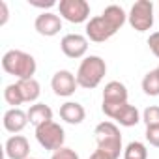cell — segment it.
<instances>
[{
    "mask_svg": "<svg viewBox=\"0 0 159 159\" xmlns=\"http://www.w3.org/2000/svg\"><path fill=\"white\" fill-rule=\"evenodd\" d=\"M125 21L127 13L124 11V8L111 4L101 11V15H96L86 23V38L94 43H103L111 39L125 25Z\"/></svg>",
    "mask_w": 159,
    "mask_h": 159,
    "instance_id": "1",
    "label": "cell"
},
{
    "mask_svg": "<svg viewBox=\"0 0 159 159\" xmlns=\"http://www.w3.org/2000/svg\"><path fill=\"white\" fill-rule=\"evenodd\" d=\"M94 139H96V152L101 153L107 159H120V152H122V133L120 127L107 120L96 125L94 129Z\"/></svg>",
    "mask_w": 159,
    "mask_h": 159,
    "instance_id": "2",
    "label": "cell"
},
{
    "mask_svg": "<svg viewBox=\"0 0 159 159\" xmlns=\"http://www.w3.org/2000/svg\"><path fill=\"white\" fill-rule=\"evenodd\" d=\"M2 69L8 75H13L17 81H23V79H34L38 64L30 52L11 49L2 56Z\"/></svg>",
    "mask_w": 159,
    "mask_h": 159,
    "instance_id": "3",
    "label": "cell"
},
{
    "mask_svg": "<svg viewBox=\"0 0 159 159\" xmlns=\"http://www.w3.org/2000/svg\"><path fill=\"white\" fill-rule=\"evenodd\" d=\"M105 75H107L105 60L98 54H90V56L83 58L81 66L77 69V83L84 90H94L99 86Z\"/></svg>",
    "mask_w": 159,
    "mask_h": 159,
    "instance_id": "4",
    "label": "cell"
},
{
    "mask_svg": "<svg viewBox=\"0 0 159 159\" xmlns=\"http://www.w3.org/2000/svg\"><path fill=\"white\" fill-rule=\"evenodd\" d=\"M36 139H38L41 148H45L49 152H56V150L64 148L66 131L60 124L51 120V122H45V124L36 127Z\"/></svg>",
    "mask_w": 159,
    "mask_h": 159,
    "instance_id": "5",
    "label": "cell"
},
{
    "mask_svg": "<svg viewBox=\"0 0 159 159\" xmlns=\"http://www.w3.org/2000/svg\"><path fill=\"white\" fill-rule=\"evenodd\" d=\"M127 23L137 32H146L153 26V2L150 0H137L131 6Z\"/></svg>",
    "mask_w": 159,
    "mask_h": 159,
    "instance_id": "6",
    "label": "cell"
},
{
    "mask_svg": "<svg viewBox=\"0 0 159 159\" xmlns=\"http://www.w3.org/2000/svg\"><path fill=\"white\" fill-rule=\"evenodd\" d=\"M58 11H60V17L64 21L73 23V25L88 23L92 19L90 17V4L86 0H60Z\"/></svg>",
    "mask_w": 159,
    "mask_h": 159,
    "instance_id": "7",
    "label": "cell"
},
{
    "mask_svg": "<svg viewBox=\"0 0 159 159\" xmlns=\"http://www.w3.org/2000/svg\"><path fill=\"white\" fill-rule=\"evenodd\" d=\"M101 111L105 112V116H109L111 120H114L116 124L124 125V127H133L137 125L142 116L139 112V109L135 105L129 103H120V105H101Z\"/></svg>",
    "mask_w": 159,
    "mask_h": 159,
    "instance_id": "8",
    "label": "cell"
},
{
    "mask_svg": "<svg viewBox=\"0 0 159 159\" xmlns=\"http://www.w3.org/2000/svg\"><path fill=\"white\" fill-rule=\"evenodd\" d=\"M51 88L56 96L60 98H69L75 94V90L79 88L77 83V75H73L69 69H60L52 75L51 79Z\"/></svg>",
    "mask_w": 159,
    "mask_h": 159,
    "instance_id": "9",
    "label": "cell"
},
{
    "mask_svg": "<svg viewBox=\"0 0 159 159\" xmlns=\"http://www.w3.org/2000/svg\"><path fill=\"white\" fill-rule=\"evenodd\" d=\"M60 49L67 58H86L88 52V38L83 34H66L60 41Z\"/></svg>",
    "mask_w": 159,
    "mask_h": 159,
    "instance_id": "10",
    "label": "cell"
},
{
    "mask_svg": "<svg viewBox=\"0 0 159 159\" xmlns=\"http://www.w3.org/2000/svg\"><path fill=\"white\" fill-rule=\"evenodd\" d=\"M34 28L39 36L52 38V36L60 34V30H62V17L56 13H51V11H41L34 21Z\"/></svg>",
    "mask_w": 159,
    "mask_h": 159,
    "instance_id": "11",
    "label": "cell"
},
{
    "mask_svg": "<svg viewBox=\"0 0 159 159\" xmlns=\"http://www.w3.org/2000/svg\"><path fill=\"white\" fill-rule=\"evenodd\" d=\"M6 157L8 159H28L30 157V142L23 135H11L6 140Z\"/></svg>",
    "mask_w": 159,
    "mask_h": 159,
    "instance_id": "12",
    "label": "cell"
},
{
    "mask_svg": "<svg viewBox=\"0 0 159 159\" xmlns=\"http://www.w3.org/2000/svg\"><path fill=\"white\" fill-rule=\"evenodd\" d=\"M129 92L124 83L120 81H111L103 88V105H120V103H129L127 101Z\"/></svg>",
    "mask_w": 159,
    "mask_h": 159,
    "instance_id": "13",
    "label": "cell"
},
{
    "mask_svg": "<svg viewBox=\"0 0 159 159\" xmlns=\"http://www.w3.org/2000/svg\"><path fill=\"white\" fill-rule=\"evenodd\" d=\"M4 129L6 131H10V133H13V135H17V133H21L30 122H28V114H26V111H23V109H8L6 112H4Z\"/></svg>",
    "mask_w": 159,
    "mask_h": 159,
    "instance_id": "14",
    "label": "cell"
},
{
    "mask_svg": "<svg viewBox=\"0 0 159 159\" xmlns=\"http://www.w3.org/2000/svg\"><path fill=\"white\" fill-rule=\"evenodd\" d=\"M60 118L71 125H79L83 124L86 118V111L81 103L77 101H66L64 105H60Z\"/></svg>",
    "mask_w": 159,
    "mask_h": 159,
    "instance_id": "15",
    "label": "cell"
},
{
    "mask_svg": "<svg viewBox=\"0 0 159 159\" xmlns=\"http://www.w3.org/2000/svg\"><path fill=\"white\" fill-rule=\"evenodd\" d=\"M26 114H28V122L34 127H38V125L52 120V109L49 105H45V103H34V105H30V109L26 111Z\"/></svg>",
    "mask_w": 159,
    "mask_h": 159,
    "instance_id": "16",
    "label": "cell"
},
{
    "mask_svg": "<svg viewBox=\"0 0 159 159\" xmlns=\"http://www.w3.org/2000/svg\"><path fill=\"white\" fill-rule=\"evenodd\" d=\"M17 84L21 88L25 103H34L41 96V86H39V83L36 79H23V81H17Z\"/></svg>",
    "mask_w": 159,
    "mask_h": 159,
    "instance_id": "17",
    "label": "cell"
},
{
    "mask_svg": "<svg viewBox=\"0 0 159 159\" xmlns=\"http://www.w3.org/2000/svg\"><path fill=\"white\" fill-rule=\"evenodd\" d=\"M142 90L150 98H157L159 96V71H157V67L152 69V71H148L144 75V79H142Z\"/></svg>",
    "mask_w": 159,
    "mask_h": 159,
    "instance_id": "18",
    "label": "cell"
},
{
    "mask_svg": "<svg viewBox=\"0 0 159 159\" xmlns=\"http://www.w3.org/2000/svg\"><path fill=\"white\" fill-rule=\"evenodd\" d=\"M124 159H148V148L146 144L133 140L124 148Z\"/></svg>",
    "mask_w": 159,
    "mask_h": 159,
    "instance_id": "19",
    "label": "cell"
},
{
    "mask_svg": "<svg viewBox=\"0 0 159 159\" xmlns=\"http://www.w3.org/2000/svg\"><path fill=\"white\" fill-rule=\"evenodd\" d=\"M4 99H6L8 105H11V109H17L19 105L25 103L23 94H21V88H19L17 83H11V84L6 86V90H4Z\"/></svg>",
    "mask_w": 159,
    "mask_h": 159,
    "instance_id": "20",
    "label": "cell"
},
{
    "mask_svg": "<svg viewBox=\"0 0 159 159\" xmlns=\"http://www.w3.org/2000/svg\"><path fill=\"white\" fill-rule=\"evenodd\" d=\"M142 122L146 124V127H155V125H159V107H157V105L146 107L144 112H142Z\"/></svg>",
    "mask_w": 159,
    "mask_h": 159,
    "instance_id": "21",
    "label": "cell"
},
{
    "mask_svg": "<svg viewBox=\"0 0 159 159\" xmlns=\"http://www.w3.org/2000/svg\"><path fill=\"white\" fill-rule=\"evenodd\" d=\"M51 159H79V153H77L73 148H67V146H64V148H60V150L52 152Z\"/></svg>",
    "mask_w": 159,
    "mask_h": 159,
    "instance_id": "22",
    "label": "cell"
},
{
    "mask_svg": "<svg viewBox=\"0 0 159 159\" xmlns=\"http://www.w3.org/2000/svg\"><path fill=\"white\" fill-rule=\"evenodd\" d=\"M144 137H146V140H148L150 146L159 148V125H155V127H146Z\"/></svg>",
    "mask_w": 159,
    "mask_h": 159,
    "instance_id": "23",
    "label": "cell"
},
{
    "mask_svg": "<svg viewBox=\"0 0 159 159\" xmlns=\"http://www.w3.org/2000/svg\"><path fill=\"white\" fill-rule=\"evenodd\" d=\"M148 47L150 51L153 52V56L159 58V32H152L150 38H148Z\"/></svg>",
    "mask_w": 159,
    "mask_h": 159,
    "instance_id": "24",
    "label": "cell"
},
{
    "mask_svg": "<svg viewBox=\"0 0 159 159\" xmlns=\"http://www.w3.org/2000/svg\"><path fill=\"white\" fill-rule=\"evenodd\" d=\"M10 19V8H8V2L6 0H2L0 2V26H4Z\"/></svg>",
    "mask_w": 159,
    "mask_h": 159,
    "instance_id": "25",
    "label": "cell"
},
{
    "mask_svg": "<svg viewBox=\"0 0 159 159\" xmlns=\"http://www.w3.org/2000/svg\"><path fill=\"white\" fill-rule=\"evenodd\" d=\"M30 6H36V8H52V6H58L54 0H45V2H38V0H28Z\"/></svg>",
    "mask_w": 159,
    "mask_h": 159,
    "instance_id": "26",
    "label": "cell"
},
{
    "mask_svg": "<svg viewBox=\"0 0 159 159\" xmlns=\"http://www.w3.org/2000/svg\"><path fill=\"white\" fill-rule=\"evenodd\" d=\"M88 159H107V157H103L101 153H98V152H94V153H92V155H90Z\"/></svg>",
    "mask_w": 159,
    "mask_h": 159,
    "instance_id": "27",
    "label": "cell"
},
{
    "mask_svg": "<svg viewBox=\"0 0 159 159\" xmlns=\"http://www.w3.org/2000/svg\"><path fill=\"white\" fill-rule=\"evenodd\" d=\"M28 159H36V157H28Z\"/></svg>",
    "mask_w": 159,
    "mask_h": 159,
    "instance_id": "28",
    "label": "cell"
},
{
    "mask_svg": "<svg viewBox=\"0 0 159 159\" xmlns=\"http://www.w3.org/2000/svg\"><path fill=\"white\" fill-rule=\"evenodd\" d=\"M157 71H159V66H157Z\"/></svg>",
    "mask_w": 159,
    "mask_h": 159,
    "instance_id": "29",
    "label": "cell"
}]
</instances>
